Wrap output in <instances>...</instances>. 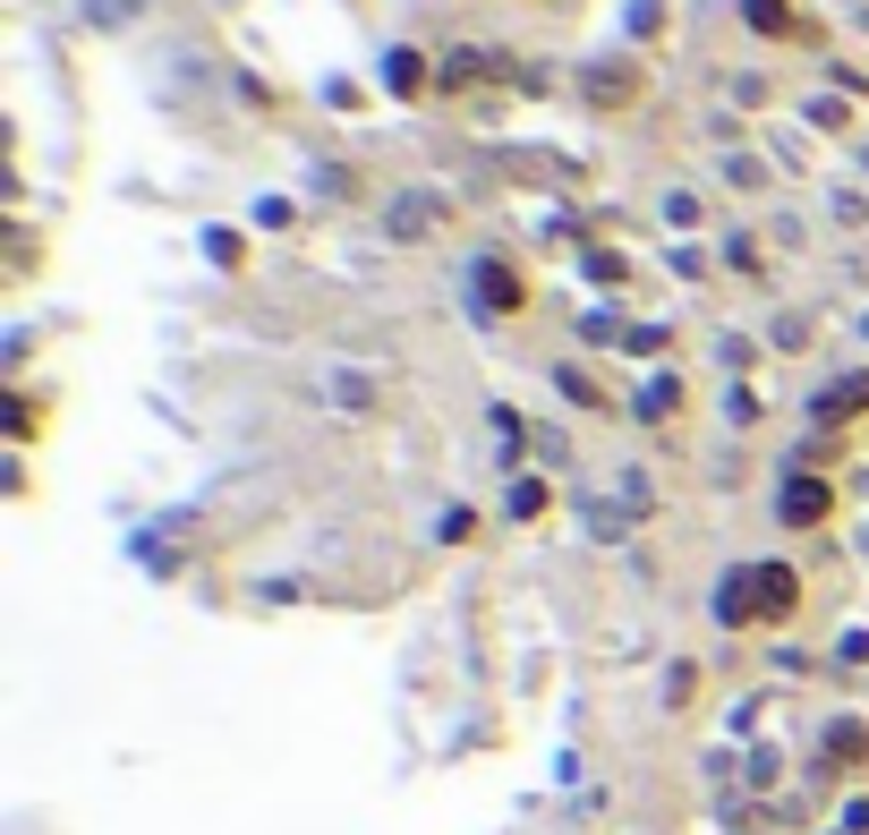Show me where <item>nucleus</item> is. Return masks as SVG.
<instances>
[{
  "label": "nucleus",
  "mask_w": 869,
  "mask_h": 835,
  "mask_svg": "<svg viewBox=\"0 0 869 835\" xmlns=\"http://www.w3.org/2000/svg\"><path fill=\"white\" fill-rule=\"evenodd\" d=\"M478 299L495 307V316H512V307H520V282L503 273V264H478Z\"/></svg>",
  "instance_id": "nucleus-1"
},
{
  "label": "nucleus",
  "mask_w": 869,
  "mask_h": 835,
  "mask_svg": "<svg viewBox=\"0 0 869 835\" xmlns=\"http://www.w3.org/2000/svg\"><path fill=\"white\" fill-rule=\"evenodd\" d=\"M818 512H827V486H810V478L784 486V520H818Z\"/></svg>",
  "instance_id": "nucleus-3"
},
{
  "label": "nucleus",
  "mask_w": 869,
  "mask_h": 835,
  "mask_svg": "<svg viewBox=\"0 0 869 835\" xmlns=\"http://www.w3.org/2000/svg\"><path fill=\"white\" fill-rule=\"evenodd\" d=\"M741 18L768 26V34H793V9H784V0H741Z\"/></svg>",
  "instance_id": "nucleus-5"
},
{
  "label": "nucleus",
  "mask_w": 869,
  "mask_h": 835,
  "mask_svg": "<svg viewBox=\"0 0 869 835\" xmlns=\"http://www.w3.org/2000/svg\"><path fill=\"white\" fill-rule=\"evenodd\" d=\"M384 86H392V95H419V86H426L419 52H392V61H384Z\"/></svg>",
  "instance_id": "nucleus-4"
},
{
  "label": "nucleus",
  "mask_w": 869,
  "mask_h": 835,
  "mask_svg": "<svg viewBox=\"0 0 869 835\" xmlns=\"http://www.w3.org/2000/svg\"><path fill=\"white\" fill-rule=\"evenodd\" d=\"M852 410H869V376H844V384L818 401V418H852Z\"/></svg>",
  "instance_id": "nucleus-2"
}]
</instances>
